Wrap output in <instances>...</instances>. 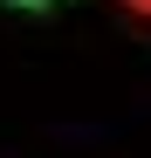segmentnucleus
<instances>
[{
	"label": "nucleus",
	"instance_id": "nucleus-2",
	"mask_svg": "<svg viewBox=\"0 0 151 158\" xmlns=\"http://www.w3.org/2000/svg\"><path fill=\"white\" fill-rule=\"evenodd\" d=\"M131 7H137V14H151V0H131Z\"/></svg>",
	"mask_w": 151,
	"mask_h": 158
},
{
	"label": "nucleus",
	"instance_id": "nucleus-1",
	"mask_svg": "<svg viewBox=\"0 0 151 158\" xmlns=\"http://www.w3.org/2000/svg\"><path fill=\"white\" fill-rule=\"evenodd\" d=\"M7 7H55V0H7Z\"/></svg>",
	"mask_w": 151,
	"mask_h": 158
}]
</instances>
